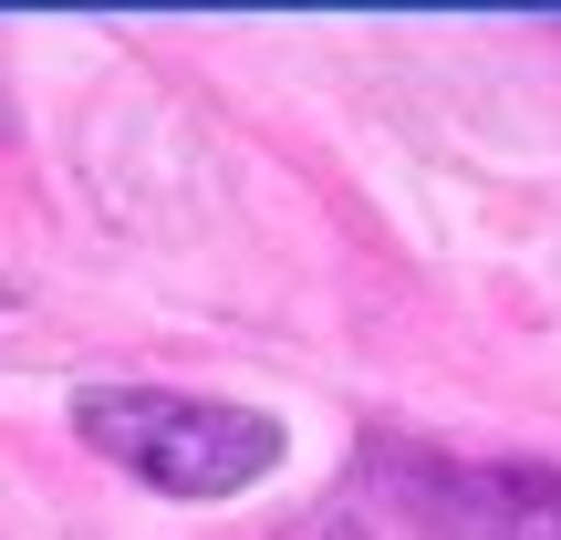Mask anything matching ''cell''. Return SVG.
<instances>
[{
    "label": "cell",
    "mask_w": 561,
    "mask_h": 540,
    "mask_svg": "<svg viewBox=\"0 0 561 540\" xmlns=\"http://www.w3.org/2000/svg\"><path fill=\"white\" fill-rule=\"evenodd\" d=\"M73 437L167 499H240L250 479L280 468V416L229 395H178V384H83Z\"/></svg>",
    "instance_id": "cell-1"
},
{
    "label": "cell",
    "mask_w": 561,
    "mask_h": 540,
    "mask_svg": "<svg viewBox=\"0 0 561 540\" xmlns=\"http://www.w3.org/2000/svg\"><path fill=\"white\" fill-rule=\"evenodd\" d=\"M364 489L426 540H561V458H437L375 437Z\"/></svg>",
    "instance_id": "cell-2"
},
{
    "label": "cell",
    "mask_w": 561,
    "mask_h": 540,
    "mask_svg": "<svg viewBox=\"0 0 561 540\" xmlns=\"http://www.w3.org/2000/svg\"><path fill=\"white\" fill-rule=\"evenodd\" d=\"M280 540H375V530H364L354 509H312V520H291Z\"/></svg>",
    "instance_id": "cell-3"
}]
</instances>
